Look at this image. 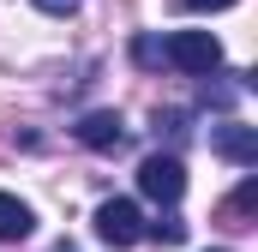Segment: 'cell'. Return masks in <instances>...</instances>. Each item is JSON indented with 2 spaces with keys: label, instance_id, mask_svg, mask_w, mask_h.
I'll return each mask as SVG.
<instances>
[{
  "label": "cell",
  "instance_id": "3957f363",
  "mask_svg": "<svg viewBox=\"0 0 258 252\" xmlns=\"http://www.w3.org/2000/svg\"><path fill=\"white\" fill-rule=\"evenodd\" d=\"M96 234H102L108 246L144 240V216H138V204H132V198H102V204H96Z\"/></svg>",
  "mask_w": 258,
  "mask_h": 252
},
{
  "label": "cell",
  "instance_id": "277c9868",
  "mask_svg": "<svg viewBox=\"0 0 258 252\" xmlns=\"http://www.w3.org/2000/svg\"><path fill=\"white\" fill-rule=\"evenodd\" d=\"M210 150H216V156H228L234 168H258V126H246V120L210 126Z\"/></svg>",
  "mask_w": 258,
  "mask_h": 252
},
{
  "label": "cell",
  "instance_id": "9c48e42d",
  "mask_svg": "<svg viewBox=\"0 0 258 252\" xmlns=\"http://www.w3.org/2000/svg\"><path fill=\"white\" fill-rule=\"evenodd\" d=\"M144 234H150L156 246H180V240H186V222H180V216H162V222H150Z\"/></svg>",
  "mask_w": 258,
  "mask_h": 252
},
{
  "label": "cell",
  "instance_id": "8992f818",
  "mask_svg": "<svg viewBox=\"0 0 258 252\" xmlns=\"http://www.w3.org/2000/svg\"><path fill=\"white\" fill-rule=\"evenodd\" d=\"M252 210H258V174H246L240 186L216 204V222L222 228H252Z\"/></svg>",
  "mask_w": 258,
  "mask_h": 252
},
{
  "label": "cell",
  "instance_id": "5b68a950",
  "mask_svg": "<svg viewBox=\"0 0 258 252\" xmlns=\"http://www.w3.org/2000/svg\"><path fill=\"white\" fill-rule=\"evenodd\" d=\"M72 132H78V144H84V150H120V144H126V120H120L114 108H90Z\"/></svg>",
  "mask_w": 258,
  "mask_h": 252
},
{
  "label": "cell",
  "instance_id": "4fadbf2b",
  "mask_svg": "<svg viewBox=\"0 0 258 252\" xmlns=\"http://www.w3.org/2000/svg\"><path fill=\"white\" fill-rule=\"evenodd\" d=\"M216 252H222V246H216Z\"/></svg>",
  "mask_w": 258,
  "mask_h": 252
},
{
  "label": "cell",
  "instance_id": "7a4b0ae2",
  "mask_svg": "<svg viewBox=\"0 0 258 252\" xmlns=\"http://www.w3.org/2000/svg\"><path fill=\"white\" fill-rule=\"evenodd\" d=\"M138 192L150 198V204H180V192H186V168H180V156H168V150H150L144 162H138Z\"/></svg>",
  "mask_w": 258,
  "mask_h": 252
},
{
  "label": "cell",
  "instance_id": "52a82bcc",
  "mask_svg": "<svg viewBox=\"0 0 258 252\" xmlns=\"http://www.w3.org/2000/svg\"><path fill=\"white\" fill-rule=\"evenodd\" d=\"M246 90H252V72H222V78H204L198 102H204V108H222V114H228V108H234V102H240Z\"/></svg>",
  "mask_w": 258,
  "mask_h": 252
},
{
  "label": "cell",
  "instance_id": "6da1fadb",
  "mask_svg": "<svg viewBox=\"0 0 258 252\" xmlns=\"http://www.w3.org/2000/svg\"><path fill=\"white\" fill-rule=\"evenodd\" d=\"M162 66H180L192 78H210L222 66V42L210 30H174V36H162Z\"/></svg>",
  "mask_w": 258,
  "mask_h": 252
},
{
  "label": "cell",
  "instance_id": "8fae6325",
  "mask_svg": "<svg viewBox=\"0 0 258 252\" xmlns=\"http://www.w3.org/2000/svg\"><path fill=\"white\" fill-rule=\"evenodd\" d=\"M174 6H180V12H228L234 0H174Z\"/></svg>",
  "mask_w": 258,
  "mask_h": 252
},
{
  "label": "cell",
  "instance_id": "30bf717a",
  "mask_svg": "<svg viewBox=\"0 0 258 252\" xmlns=\"http://www.w3.org/2000/svg\"><path fill=\"white\" fill-rule=\"evenodd\" d=\"M132 60L138 66H162V36H132Z\"/></svg>",
  "mask_w": 258,
  "mask_h": 252
},
{
  "label": "cell",
  "instance_id": "ba28073f",
  "mask_svg": "<svg viewBox=\"0 0 258 252\" xmlns=\"http://www.w3.org/2000/svg\"><path fill=\"white\" fill-rule=\"evenodd\" d=\"M24 234H36V210L24 198L0 192V240H24Z\"/></svg>",
  "mask_w": 258,
  "mask_h": 252
},
{
  "label": "cell",
  "instance_id": "7c38bea8",
  "mask_svg": "<svg viewBox=\"0 0 258 252\" xmlns=\"http://www.w3.org/2000/svg\"><path fill=\"white\" fill-rule=\"evenodd\" d=\"M36 6H42V12H54V18H66V12H78L84 0H36Z\"/></svg>",
  "mask_w": 258,
  "mask_h": 252
}]
</instances>
